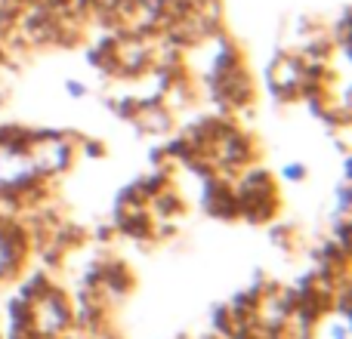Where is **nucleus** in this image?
Segmentation results:
<instances>
[{
    "label": "nucleus",
    "instance_id": "nucleus-1",
    "mask_svg": "<svg viewBox=\"0 0 352 339\" xmlns=\"http://www.w3.org/2000/svg\"><path fill=\"white\" fill-rule=\"evenodd\" d=\"M37 176V167L31 161V152L12 145H0V191L6 188H22Z\"/></svg>",
    "mask_w": 352,
    "mask_h": 339
},
{
    "label": "nucleus",
    "instance_id": "nucleus-2",
    "mask_svg": "<svg viewBox=\"0 0 352 339\" xmlns=\"http://www.w3.org/2000/svg\"><path fill=\"white\" fill-rule=\"evenodd\" d=\"M31 161H34L37 173H53V170H62L68 164V145L56 136L50 139H41L34 148H31Z\"/></svg>",
    "mask_w": 352,
    "mask_h": 339
},
{
    "label": "nucleus",
    "instance_id": "nucleus-3",
    "mask_svg": "<svg viewBox=\"0 0 352 339\" xmlns=\"http://www.w3.org/2000/svg\"><path fill=\"white\" fill-rule=\"evenodd\" d=\"M65 321H68L65 305H62L56 296H47L43 303H37V309H34V327L41 330L43 336H56L62 327H65Z\"/></svg>",
    "mask_w": 352,
    "mask_h": 339
},
{
    "label": "nucleus",
    "instance_id": "nucleus-4",
    "mask_svg": "<svg viewBox=\"0 0 352 339\" xmlns=\"http://www.w3.org/2000/svg\"><path fill=\"white\" fill-rule=\"evenodd\" d=\"M349 334H352V318H349V309L343 305V309L331 312V315H324L316 324L312 339H349Z\"/></svg>",
    "mask_w": 352,
    "mask_h": 339
},
{
    "label": "nucleus",
    "instance_id": "nucleus-5",
    "mask_svg": "<svg viewBox=\"0 0 352 339\" xmlns=\"http://www.w3.org/2000/svg\"><path fill=\"white\" fill-rule=\"evenodd\" d=\"M12 266H16V244H12V237L6 235L3 229H0V278H3Z\"/></svg>",
    "mask_w": 352,
    "mask_h": 339
},
{
    "label": "nucleus",
    "instance_id": "nucleus-6",
    "mask_svg": "<svg viewBox=\"0 0 352 339\" xmlns=\"http://www.w3.org/2000/svg\"><path fill=\"white\" fill-rule=\"evenodd\" d=\"M281 176H285L287 182H300L306 176V167L303 164H287L285 170H281Z\"/></svg>",
    "mask_w": 352,
    "mask_h": 339
},
{
    "label": "nucleus",
    "instance_id": "nucleus-7",
    "mask_svg": "<svg viewBox=\"0 0 352 339\" xmlns=\"http://www.w3.org/2000/svg\"><path fill=\"white\" fill-rule=\"evenodd\" d=\"M84 86H80V84H74V80H72V84H68V96H74V99H80V96H84Z\"/></svg>",
    "mask_w": 352,
    "mask_h": 339
}]
</instances>
